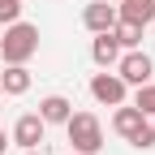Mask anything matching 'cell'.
<instances>
[{
  "mask_svg": "<svg viewBox=\"0 0 155 155\" xmlns=\"http://www.w3.org/2000/svg\"><path fill=\"white\" fill-rule=\"evenodd\" d=\"M39 52V26L30 22H9L5 26V39H0V56H5V65H26L30 56Z\"/></svg>",
  "mask_w": 155,
  "mask_h": 155,
  "instance_id": "1",
  "label": "cell"
},
{
  "mask_svg": "<svg viewBox=\"0 0 155 155\" xmlns=\"http://www.w3.org/2000/svg\"><path fill=\"white\" fill-rule=\"evenodd\" d=\"M65 134H69V147L78 155H99L104 151V125H99L95 112H69Z\"/></svg>",
  "mask_w": 155,
  "mask_h": 155,
  "instance_id": "2",
  "label": "cell"
},
{
  "mask_svg": "<svg viewBox=\"0 0 155 155\" xmlns=\"http://www.w3.org/2000/svg\"><path fill=\"white\" fill-rule=\"evenodd\" d=\"M112 69L125 78V86H142V82H151V78H155V61H151L142 48H129V52H121V61H116Z\"/></svg>",
  "mask_w": 155,
  "mask_h": 155,
  "instance_id": "3",
  "label": "cell"
},
{
  "mask_svg": "<svg viewBox=\"0 0 155 155\" xmlns=\"http://www.w3.org/2000/svg\"><path fill=\"white\" fill-rule=\"evenodd\" d=\"M91 99L95 104H104V108H116V104H125L129 99V86H125V78L121 73H95L91 78Z\"/></svg>",
  "mask_w": 155,
  "mask_h": 155,
  "instance_id": "4",
  "label": "cell"
},
{
  "mask_svg": "<svg viewBox=\"0 0 155 155\" xmlns=\"http://www.w3.org/2000/svg\"><path fill=\"white\" fill-rule=\"evenodd\" d=\"M43 134H48L43 116H39V112H22V116L13 121V134H9V138L22 147V151H35L39 142H43Z\"/></svg>",
  "mask_w": 155,
  "mask_h": 155,
  "instance_id": "5",
  "label": "cell"
},
{
  "mask_svg": "<svg viewBox=\"0 0 155 155\" xmlns=\"http://www.w3.org/2000/svg\"><path fill=\"white\" fill-rule=\"evenodd\" d=\"M82 26H86L91 35L112 30V26H116V5H112V0H95V5H86V9H82Z\"/></svg>",
  "mask_w": 155,
  "mask_h": 155,
  "instance_id": "6",
  "label": "cell"
},
{
  "mask_svg": "<svg viewBox=\"0 0 155 155\" xmlns=\"http://www.w3.org/2000/svg\"><path fill=\"white\" fill-rule=\"evenodd\" d=\"M147 121H151V116H142L138 108H134V104H116V112H112V129L121 134L125 142H129V138H134V134H138Z\"/></svg>",
  "mask_w": 155,
  "mask_h": 155,
  "instance_id": "7",
  "label": "cell"
},
{
  "mask_svg": "<svg viewBox=\"0 0 155 155\" xmlns=\"http://www.w3.org/2000/svg\"><path fill=\"white\" fill-rule=\"evenodd\" d=\"M116 17L147 30V22H155V0H116Z\"/></svg>",
  "mask_w": 155,
  "mask_h": 155,
  "instance_id": "8",
  "label": "cell"
},
{
  "mask_svg": "<svg viewBox=\"0 0 155 155\" xmlns=\"http://www.w3.org/2000/svg\"><path fill=\"white\" fill-rule=\"evenodd\" d=\"M91 61L99 65V69H112L116 61H121V43L112 39V30H104V35H95V43H91Z\"/></svg>",
  "mask_w": 155,
  "mask_h": 155,
  "instance_id": "9",
  "label": "cell"
},
{
  "mask_svg": "<svg viewBox=\"0 0 155 155\" xmlns=\"http://www.w3.org/2000/svg\"><path fill=\"white\" fill-rule=\"evenodd\" d=\"M69 112H73V104L65 99V95H48V99H39V116H43V125H65Z\"/></svg>",
  "mask_w": 155,
  "mask_h": 155,
  "instance_id": "10",
  "label": "cell"
},
{
  "mask_svg": "<svg viewBox=\"0 0 155 155\" xmlns=\"http://www.w3.org/2000/svg\"><path fill=\"white\" fill-rule=\"evenodd\" d=\"M0 91H5V95H26V91H30V69H26V65H5V73H0Z\"/></svg>",
  "mask_w": 155,
  "mask_h": 155,
  "instance_id": "11",
  "label": "cell"
},
{
  "mask_svg": "<svg viewBox=\"0 0 155 155\" xmlns=\"http://www.w3.org/2000/svg\"><path fill=\"white\" fill-rule=\"evenodd\" d=\"M112 39L121 43V52H129V48H142V26H134V22H121V17H116V26H112Z\"/></svg>",
  "mask_w": 155,
  "mask_h": 155,
  "instance_id": "12",
  "label": "cell"
},
{
  "mask_svg": "<svg viewBox=\"0 0 155 155\" xmlns=\"http://www.w3.org/2000/svg\"><path fill=\"white\" fill-rule=\"evenodd\" d=\"M134 108H138L142 116H155V82H142L138 91H134Z\"/></svg>",
  "mask_w": 155,
  "mask_h": 155,
  "instance_id": "13",
  "label": "cell"
},
{
  "mask_svg": "<svg viewBox=\"0 0 155 155\" xmlns=\"http://www.w3.org/2000/svg\"><path fill=\"white\" fill-rule=\"evenodd\" d=\"M129 147H138V151H151V147H155V125L147 121V125H142V129L129 138Z\"/></svg>",
  "mask_w": 155,
  "mask_h": 155,
  "instance_id": "14",
  "label": "cell"
},
{
  "mask_svg": "<svg viewBox=\"0 0 155 155\" xmlns=\"http://www.w3.org/2000/svg\"><path fill=\"white\" fill-rule=\"evenodd\" d=\"M22 17V0H0V26H9Z\"/></svg>",
  "mask_w": 155,
  "mask_h": 155,
  "instance_id": "15",
  "label": "cell"
},
{
  "mask_svg": "<svg viewBox=\"0 0 155 155\" xmlns=\"http://www.w3.org/2000/svg\"><path fill=\"white\" fill-rule=\"evenodd\" d=\"M9 142H13V138H5V129H0V155H5V147H9Z\"/></svg>",
  "mask_w": 155,
  "mask_h": 155,
  "instance_id": "16",
  "label": "cell"
},
{
  "mask_svg": "<svg viewBox=\"0 0 155 155\" xmlns=\"http://www.w3.org/2000/svg\"><path fill=\"white\" fill-rule=\"evenodd\" d=\"M22 155H43V151H39V147H35V151H22Z\"/></svg>",
  "mask_w": 155,
  "mask_h": 155,
  "instance_id": "17",
  "label": "cell"
},
{
  "mask_svg": "<svg viewBox=\"0 0 155 155\" xmlns=\"http://www.w3.org/2000/svg\"><path fill=\"white\" fill-rule=\"evenodd\" d=\"M69 155H78V151H69Z\"/></svg>",
  "mask_w": 155,
  "mask_h": 155,
  "instance_id": "18",
  "label": "cell"
},
{
  "mask_svg": "<svg viewBox=\"0 0 155 155\" xmlns=\"http://www.w3.org/2000/svg\"><path fill=\"white\" fill-rule=\"evenodd\" d=\"M112 5H116V0H112Z\"/></svg>",
  "mask_w": 155,
  "mask_h": 155,
  "instance_id": "19",
  "label": "cell"
},
{
  "mask_svg": "<svg viewBox=\"0 0 155 155\" xmlns=\"http://www.w3.org/2000/svg\"><path fill=\"white\" fill-rule=\"evenodd\" d=\"M0 95H5V91H0Z\"/></svg>",
  "mask_w": 155,
  "mask_h": 155,
  "instance_id": "20",
  "label": "cell"
},
{
  "mask_svg": "<svg viewBox=\"0 0 155 155\" xmlns=\"http://www.w3.org/2000/svg\"><path fill=\"white\" fill-rule=\"evenodd\" d=\"M151 125H155V121H151Z\"/></svg>",
  "mask_w": 155,
  "mask_h": 155,
  "instance_id": "21",
  "label": "cell"
}]
</instances>
